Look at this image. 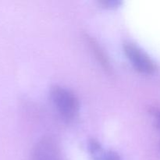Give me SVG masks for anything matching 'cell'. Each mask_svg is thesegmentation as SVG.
Wrapping results in <instances>:
<instances>
[{
  "label": "cell",
  "mask_w": 160,
  "mask_h": 160,
  "mask_svg": "<svg viewBox=\"0 0 160 160\" xmlns=\"http://www.w3.org/2000/svg\"><path fill=\"white\" fill-rule=\"evenodd\" d=\"M98 3L106 9H116L122 4V2L119 0H104Z\"/></svg>",
  "instance_id": "52a82bcc"
},
{
  "label": "cell",
  "mask_w": 160,
  "mask_h": 160,
  "mask_svg": "<svg viewBox=\"0 0 160 160\" xmlns=\"http://www.w3.org/2000/svg\"><path fill=\"white\" fill-rule=\"evenodd\" d=\"M50 96L56 110L64 120L73 121L78 117L80 102L73 92L66 88L56 85L50 91Z\"/></svg>",
  "instance_id": "6da1fadb"
},
{
  "label": "cell",
  "mask_w": 160,
  "mask_h": 160,
  "mask_svg": "<svg viewBox=\"0 0 160 160\" xmlns=\"http://www.w3.org/2000/svg\"><path fill=\"white\" fill-rule=\"evenodd\" d=\"M148 113L154 119L156 126L160 130V107L158 106H150L148 107Z\"/></svg>",
  "instance_id": "8992f818"
},
{
  "label": "cell",
  "mask_w": 160,
  "mask_h": 160,
  "mask_svg": "<svg viewBox=\"0 0 160 160\" xmlns=\"http://www.w3.org/2000/svg\"><path fill=\"white\" fill-rule=\"evenodd\" d=\"M85 38L86 39H87L88 43L91 49H92V51L93 52L94 54H95V58L97 59L98 62L101 64V66L102 67V68L104 69L105 70H106V71L108 72L110 71V62H109V58H108V56L106 55V53H105L102 48L100 46V45H98L97 41L95 40V39H94L92 37L86 35Z\"/></svg>",
  "instance_id": "5b68a950"
},
{
  "label": "cell",
  "mask_w": 160,
  "mask_h": 160,
  "mask_svg": "<svg viewBox=\"0 0 160 160\" xmlns=\"http://www.w3.org/2000/svg\"><path fill=\"white\" fill-rule=\"evenodd\" d=\"M88 148L92 160H122L120 155L112 150H106L98 140L89 139Z\"/></svg>",
  "instance_id": "277c9868"
},
{
  "label": "cell",
  "mask_w": 160,
  "mask_h": 160,
  "mask_svg": "<svg viewBox=\"0 0 160 160\" xmlns=\"http://www.w3.org/2000/svg\"><path fill=\"white\" fill-rule=\"evenodd\" d=\"M32 160H60L56 142L50 137L42 138L33 150Z\"/></svg>",
  "instance_id": "3957f363"
},
{
  "label": "cell",
  "mask_w": 160,
  "mask_h": 160,
  "mask_svg": "<svg viewBox=\"0 0 160 160\" xmlns=\"http://www.w3.org/2000/svg\"><path fill=\"white\" fill-rule=\"evenodd\" d=\"M123 51L131 65L139 73L152 74L157 69L156 62L135 44L126 42L123 45Z\"/></svg>",
  "instance_id": "7a4b0ae2"
}]
</instances>
